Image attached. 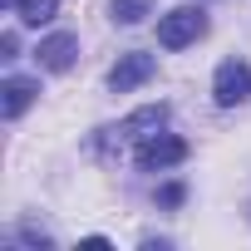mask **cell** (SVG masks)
<instances>
[{
    "label": "cell",
    "instance_id": "cell-1",
    "mask_svg": "<svg viewBox=\"0 0 251 251\" xmlns=\"http://www.w3.org/2000/svg\"><path fill=\"white\" fill-rule=\"evenodd\" d=\"M163 123H168V103H143V108H133L123 123H108V128L94 133V158H103V163L123 158L128 148H138L143 138H153Z\"/></svg>",
    "mask_w": 251,
    "mask_h": 251
},
{
    "label": "cell",
    "instance_id": "cell-2",
    "mask_svg": "<svg viewBox=\"0 0 251 251\" xmlns=\"http://www.w3.org/2000/svg\"><path fill=\"white\" fill-rule=\"evenodd\" d=\"M202 35H207L202 5H177V10H168V15L158 20V45H163V50H187V45L202 40Z\"/></svg>",
    "mask_w": 251,
    "mask_h": 251
},
{
    "label": "cell",
    "instance_id": "cell-3",
    "mask_svg": "<svg viewBox=\"0 0 251 251\" xmlns=\"http://www.w3.org/2000/svg\"><path fill=\"white\" fill-rule=\"evenodd\" d=\"M182 158H187V143H182V138H173V133H153V138H143V143L133 148V163H138L143 173L173 168V163H182Z\"/></svg>",
    "mask_w": 251,
    "mask_h": 251
},
{
    "label": "cell",
    "instance_id": "cell-4",
    "mask_svg": "<svg viewBox=\"0 0 251 251\" xmlns=\"http://www.w3.org/2000/svg\"><path fill=\"white\" fill-rule=\"evenodd\" d=\"M212 99H217L222 108L251 99V69H246L241 59H222V64H217V79H212Z\"/></svg>",
    "mask_w": 251,
    "mask_h": 251
},
{
    "label": "cell",
    "instance_id": "cell-5",
    "mask_svg": "<svg viewBox=\"0 0 251 251\" xmlns=\"http://www.w3.org/2000/svg\"><path fill=\"white\" fill-rule=\"evenodd\" d=\"M153 74H158V59H153V54H138V50H128V54H118V64L108 69V89H113V94H128V89L148 84Z\"/></svg>",
    "mask_w": 251,
    "mask_h": 251
},
{
    "label": "cell",
    "instance_id": "cell-6",
    "mask_svg": "<svg viewBox=\"0 0 251 251\" xmlns=\"http://www.w3.org/2000/svg\"><path fill=\"white\" fill-rule=\"evenodd\" d=\"M74 54H79V40H74V35H64V30H59V35H50V40H40V50H35V59H40L50 74H64V69L74 64Z\"/></svg>",
    "mask_w": 251,
    "mask_h": 251
},
{
    "label": "cell",
    "instance_id": "cell-7",
    "mask_svg": "<svg viewBox=\"0 0 251 251\" xmlns=\"http://www.w3.org/2000/svg\"><path fill=\"white\" fill-rule=\"evenodd\" d=\"M35 79H5V84H0V113H5V118H20L30 103H35Z\"/></svg>",
    "mask_w": 251,
    "mask_h": 251
},
{
    "label": "cell",
    "instance_id": "cell-8",
    "mask_svg": "<svg viewBox=\"0 0 251 251\" xmlns=\"http://www.w3.org/2000/svg\"><path fill=\"white\" fill-rule=\"evenodd\" d=\"M15 15H20V25H50L59 15V0H20Z\"/></svg>",
    "mask_w": 251,
    "mask_h": 251
},
{
    "label": "cell",
    "instance_id": "cell-9",
    "mask_svg": "<svg viewBox=\"0 0 251 251\" xmlns=\"http://www.w3.org/2000/svg\"><path fill=\"white\" fill-rule=\"evenodd\" d=\"M108 5H113V20L118 25H143L148 10H153V0H108Z\"/></svg>",
    "mask_w": 251,
    "mask_h": 251
},
{
    "label": "cell",
    "instance_id": "cell-10",
    "mask_svg": "<svg viewBox=\"0 0 251 251\" xmlns=\"http://www.w3.org/2000/svg\"><path fill=\"white\" fill-rule=\"evenodd\" d=\"M182 197H187V192H182V182H173V187H163V192H158V202H163V207H177Z\"/></svg>",
    "mask_w": 251,
    "mask_h": 251
},
{
    "label": "cell",
    "instance_id": "cell-11",
    "mask_svg": "<svg viewBox=\"0 0 251 251\" xmlns=\"http://www.w3.org/2000/svg\"><path fill=\"white\" fill-rule=\"evenodd\" d=\"M15 50H20V40H15V30H5L0 35V59H15Z\"/></svg>",
    "mask_w": 251,
    "mask_h": 251
},
{
    "label": "cell",
    "instance_id": "cell-12",
    "mask_svg": "<svg viewBox=\"0 0 251 251\" xmlns=\"http://www.w3.org/2000/svg\"><path fill=\"white\" fill-rule=\"evenodd\" d=\"M0 5H10V10H15V5H20V0H0Z\"/></svg>",
    "mask_w": 251,
    "mask_h": 251
}]
</instances>
